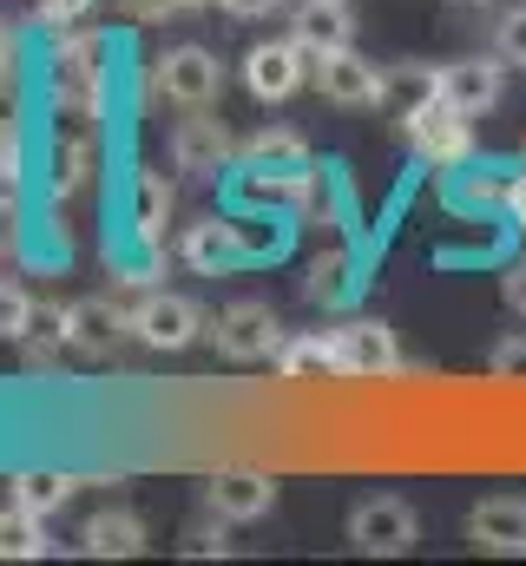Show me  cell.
<instances>
[{
  "instance_id": "obj_12",
  "label": "cell",
  "mask_w": 526,
  "mask_h": 566,
  "mask_svg": "<svg viewBox=\"0 0 526 566\" xmlns=\"http://www.w3.org/2000/svg\"><path fill=\"white\" fill-rule=\"evenodd\" d=\"M467 534H474V547H487V554H526V501H514V494L481 501V507L467 514Z\"/></svg>"
},
{
  "instance_id": "obj_26",
  "label": "cell",
  "mask_w": 526,
  "mask_h": 566,
  "mask_svg": "<svg viewBox=\"0 0 526 566\" xmlns=\"http://www.w3.org/2000/svg\"><path fill=\"white\" fill-rule=\"evenodd\" d=\"M99 0H40V13L46 20H80V13H93Z\"/></svg>"
},
{
  "instance_id": "obj_8",
  "label": "cell",
  "mask_w": 526,
  "mask_h": 566,
  "mask_svg": "<svg viewBox=\"0 0 526 566\" xmlns=\"http://www.w3.org/2000/svg\"><path fill=\"white\" fill-rule=\"evenodd\" d=\"M401 126H408V145H414V151H421L428 165H461V158L474 151L467 113H461V106H448L441 93H434L428 106H414V113H408Z\"/></svg>"
},
{
  "instance_id": "obj_22",
  "label": "cell",
  "mask_w": 526,
  "mask_h": 566,
  "mask_svg": "<svg viewBox=\"0 0 526 566\" xmlns=\"http://www.w3.org/2000/svg\"><path fill=\"white\" fill-rule=\"evenodd\" d=\"M251 158L257 165H283V171H303V139L296 133H257L251 139Z\"/></svg>"
},
{
  "instance_id": "obj_11",
  "label": "cell",
  "mask_w": 526,
  "mask_h": 566,
  "mask_svg": "<svg viewBox=\"0 0 526 566\" xmlns=\"http://www.w3.org/2000/svg\"><path fill=\"white\" fill-rule=\"evenodd\" d=\"M336 356H343V376H394L401 369V343L389 323H343Z\"/></svg>"
},
{
  "instance_id": "obj_24",
  "label": "cell",
  "mask_w": 526,
  "mask_h": 566,
  "mask_svg": "<svg viewBox=\"0 0 526 566\" xmlns=\"http://www.w3.org/2000/svg\"><path fill=\"white\" fill-rule=\"evenodd\" d=\"M224 527H231V521H218V527H211V521H198V527L185 534V554H224V547H231V541H224Z\"/></svg>"
},
{
  "instance_id": "obj_21",
  "label": "cell",
  "mask_w": 526,
  "mask_h": 566,
  "mask_svg": "<svg viewBox=\"0 0 526 566\" xmlns=\"http://www.w3.org/2000/svg\"><path fill=\"white\" fill-rule=\"evenodd\" d=\"M494 53L507 66H526V0H514L501 20H494Z\"/></svg>"
},
{
  "instance_id": "obj_30",
  "label": "cell",
  "mask_w": 526,
  "mask_h": 566,
  "mask_svg": "<svg viewBox=\"0 0 526 566\" xmlns=\"http://www.w3.org/2000/svg\"><path fill=\"white\" fill-rule=\"evenodd\" d=\"M0 66H7V27H0Z\"/></svg>"
},
{
  "instance_id": "obj_23",
  "label": "cell",
  "mask_w": 526,
  "mask_h": 566,
  "mask_svg": "<svg viewBox=\"0 0 526 566\" xmlns=\"http://www.w3.org/2000/svg\"><path fill=\"white\" fill-rule=\"evenodd\" d=\"M494 376H501V382H526V329L494 343Z\"/></svg>"
},
{
  "instance_id": "obj_3",
  "label": "cell",
  "mask_w": 526,
  "mask_h": 566,
  "mask_svg": "<svg viewBox=\"0 0 526 566\" xmlns=\"http://www.w3.org/2000/svg\"><path fill=\"white\" fill-rule=\"evenodd\" d=\"M204 336H211V349L224 363H270L283 349V323H276L270 303H231V310H218V323Z\"/></svg>"
},
{
  "instance_id": "obj_10",
  "label": "cell",
  "mask_w": 526,
  "mask_h": 566,
  "mask_svg": "<svg viewBox=\"0 0 526 566\" xmlns=\"http://www.w3.org/2000/svg\"><path fill=\"white\" fill-rule=\"evenodd\" d=\"M119 329H132V316H119L106 296H80L60 310V343L80 349V356H106L119 343Z\"/></svg>"
},
{
  "instance_id": "obj_27",
  "label": "cell",
  "mask_w": 526,
  "mask_h": 566,
  "mask_svg": "<svg viewBox=\"0 0 526 566\" xmlns=\"http://www.w3.org/2000/svg\"><path fill=\"white\" fill-rule=\"evenodd\" d=\"M224 7H231L238 20H263V13H276L283 0H224Z\"/></svg>"
},
{
  "instance_id": "obj_6",
  "label": "cell",
  "mask_w": 526,
  "mask_h": 566,
  "mask_svg": "<svg viewBox=\"0 0 526 566\" xmlns=\"http://www.w3.org/2000/svg\"><path fill=\"white\" fill-rule=\"evenodd\" d=\"M316 86H323L329 106H382L389 99V73L376 60H362L356 46L316 53Z\"/></svg>"
},
{
  "instance_id": "obj_2",
  "label": "cell",
  "mask_w": 526,
  "mask_h": 566,
  "mask_svg": "<svg viewBox=\"0 0 526 566\" xmlns=\"http://www.w3.org/2000/svg\"><path fill=\"white\" fill-rule=\"evenodd\" d=\"M151 86H158L171 106L204 113V106H218V93H224V60H218L211 46H171L165 60H151Z\"/></svg>"
},
{
  "instance_id": "obj_20",
  "label": "cell",
  "mask_w": 526,
  "mask_h": 566,
  "mask_svg": "<svg viewBox=\"0 0 526 566\" xmlns=\"http://www.w3.org/2000/svg\"><path fill=\"white\" fill-rule=\"evenodd\" d=\"M20 336H33V296L0 277V343H20Z\"/></svg>"
},
{
  "instance_id": "obj_17",
  "label": "cell",
  "mask_w": 526,
  "mask_h": 566,
  "mask_svg": "<svg viewBox=\"0 0 526 566\" xmlns=\"http://www.w3.org/2000/svg\"><path fill=\"white\" fill-rule=\"evenodd\" d=\"M276 369L290 382H309V376H343V356H336V329L329 336H290L276 349Z\"/></svg>"
},
{
  "instance_id": "obj_18",
  "label": "cell",
  "mask_w": 526,
  "mask_h": 566,
  "mask_svg": "<svg viewBox=\"0 0 526 566\" xmlns=\"http://www.w3.org/2000/svg\"><path fill=\"white\" fill-rule=\"evenodd\" d=\"M73 488H80L73 474H46V468H40V474H13V481H7V501L46 521V514H60V507L73 501Z\"/></svg>"
},
{
  "instance_id": "obj_19",
  "label": "cell",
  "mask_w": 526,
  "mask_h": 566,
  "mask_svg": "<svg viewBox=\"0 0 526 566\" xmlns=\"http://www.w3.org/2000/svg\"><path fill=\"white\" fill-rule=\"evenodd\" d=\"M40 554H46L40 514H27V507L7 501V514H0V560H40Z\"/></svg>"
},
{
  "instance_id": "obj_5",
  "label": "cell",
  "mask_w": 526,
  "mask_h": 566,
  "mask_svg": "<svg viewBox=\"0 0 526 566\" xmlns=\"http://www.w3.org/2000/svg\"><path fill=\"white\" fill-rule=\"evenodd\" d=\"M204 329H211V316H204L191 296H178V290H151V296L132 310V336H138L145 349H191Z\"/></svg>"
},
{
  "instance_id": "obj_31",
  "label": "cell",
  "mask_w": 526,
  "mask_h": 566,
  "mask_svg": "<svg viewBox=\"0 0 526 566\" xmlns=\"http://www.w3.org/2000/svg\"><path fill=\"white\" fill-rule=\"evenodd\" d=\"M454 7H494V0H454Z\"/></svg>"
},
{
  "instance_id": "obj_25",
  "label": "cell",
  "mask_w": 526,
  "mask_h": 566,
  "mask_svg": "<svg viewBox=\"0 0 526 566\" xmlns=\"http://www.w3.org/2000/svg\"><path fill=\"white\" fill-rule=\"evenodd\" d=\"M501 296H507V310H514V316H526V258L501 277Z\"/></svg>"
},
{
  "instance_id": "obj_16",
  "label": "cell",
  "mask_w": 526,
  "mask_h": 566,
  "mask_svg": "<svg viewBox=\"0 0 526 566\" xmlns=\"http://www.w3.org/2000/svg\"><path fill=\"white\" fill-rule=\"evenodd\" d=\"M171 158H178L185 171H218V165L231 158V133H224V119H178V133H171Z\"/></svg>"
},
{
  "instance_id": "obj_9",
  "label": "cell",
  "mask_w": 526,
  "mask_h": 566,
  "mask_svg": "<svg viewBox=\"0 0 526 566\" xmlns=\"http://www.w3.org/2000/svg\"><path fill=\"white\" fill-rule=\"evenodd\" d=\"M501 93H507V60H501V53H494V60H454V66H441V99L461 106L467 119L494 113Z\"/></svg>"
},
{
  "instance_id": "obj_15",
  "label": "cell",
  "mask_w": 526,
  "mask_h": 566,
  "mask_svg": "<svg viewBox=\"0 0 526 566\" xmlns=\"http://www.w3.org/2000/svg\"><path fill=\"white\" fill-rule=\"evenodd\" d=\"M185 264L204 271V277L238 271V264H244V238H238V224H218V218L191 224V238H185Z\"/></svg>"
},
{
  "instance_id": "obj_29",
  "label": "cell",
  "mask_w": 526,
  "mask_h": 566,
  "mask_svg": "<svg viewBox=\"0 0 526 566\" xmlns=\"http://www.w3.org/2000/svg\"><path fill=\"white\" fill-rule=\"evenodd\" d=\"M178 7H224V0H178Z\"/></svg>"
},
{
  "instance_id": "obj_28",
  "label": "cell",
  "mask_w": 526,
  "mask_h": 566,
  "mask_svg": "<svg viewBox=\"0 0 526 566\" xmlns=\"http://www.w3.org/2000/svg\"><path fill=\"white\" fill-rule=\"evenodd\" d=\"M507 211H514V224L526 231V171L514 178V185H507Z\"/></svg>"
},
{
  "instance_id": "obj_4",
  "label": "cell",
  "mask_w": 526,
  "mask_h": 566,
  "mask_svg": "<svg viewBox=\"0 0 526 566\" xmlns=\"http://www.w3.org/2000/svg\"><path fill=\"white\" fill-rule=\"evenodd\" d=\"M316 53L290 33V40H257L251 53H244V86H251V99H263V106H283L316 66H309Z\"/></svg>"
},
{
  "instance_id": "obj_7",
  "label": "cell",
  "mask_w": 526,
  "mask_h": 566,
  "mask_svg": "<svg viewBox=\"0 0 526 566\" xmlns=\"http://www.w3.org/2000/svg\"><path fill=\"white\" fill-rule=\"evenodd\" d=\"M204 507L218 521H231V527H251V521H263L276 507V474H263V468H218L204 481Z\"/></svg>"
},
{
  "instance_id": "obj_13",
  "label": "cell",
  "mask_w": 526,
  "mask_h": 566,
  "mask_svg": "<svg viewBox=\"0 0 526 566\" xmlns=\"http://www.w3.org/2000/svg\"><path fill=\"white\" fill-rule=\"evenodd\" d=\"M80 554H93V560H138V554H145V521L126 514V507L93 514L86 534H80Z\"/></svg>"
},
{
  "instance_id": "obj_1",
  "label": "cell",
  "mask_w": 526,
  "mask_h": 566,
  "mask_svg": "<svg viewBox=\"0 0 526 566\" xmlns=\"http://www.w3.org/2000/svg\"><path fill=\"white\" fill-rule=\"evenodd\" d=\"M421 541V514L401 501V494H369L349 507V547L356 554H376V560H394Z\"/></svg>"
},
{
  "instance_id": "obj_14",
  "label": "cell",
  "mask_w": 526,
  "mask_h": 566,
  "mask_svg": "<svg viewBox=\"0 0 526 566\" xmlns=\"http://www.w3.org/2000/svg\"><path fill=\"white\" fill-rule=\"evenodd\" d=\"M296 40H303L309 53L356 46V13H349V0H303V7H296Z\"/></svg>"
}]
</instances>
